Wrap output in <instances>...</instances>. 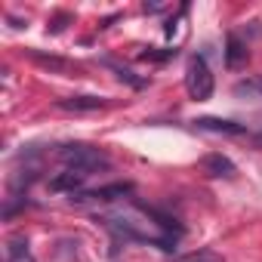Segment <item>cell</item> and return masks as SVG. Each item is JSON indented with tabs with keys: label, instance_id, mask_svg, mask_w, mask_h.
I'll return each mask as SVG.
<instances>
[{
	"label": "cell",
	"instance_id": "cell-1",
	"mask_svg": "<svg viewBox=\"0 0 262 262\" xmlns=\"http://www.w3.org/2000/svg\"><path fill=\"white\" fill-rule=\"evenodd\" d=\"M59 158L68 170H83V173H93V170H105L108 167V158L93 148V145H83V142H71V145H59Z\"/></svg>",
	"mask_w": 262,
	"mask_h": 262
},
{
	"label": "cell",
	"instance_id": "cell-2",
	"mask_svg": "<svg viewBox=\"0 0 262 262\" xmlns=\"http://www.w3.org/2000/svg\"><path fill=\"white\" fill-rule=\"evenodd\" d=\"M213 86H216V80L210 74L207 59L204 56H191L188 68H185V90H188V96L198 99V102H207L213 96Z\"/></svg>",
	"mask_w": 262,
	"mask_h": 262
},
{
	"label": "cell",
	"instance_id": "cell-3",
	"mask_svg": "<svg viewBox=\"0 0 262 262\" xmlns=\"http://www.w3.org/2000/svg\"><path fill=\"white\" fill-rule=\"evenodd\" d=\"M129 191H133L129 182H114V185H102V188H93V191H80V194H74V201H99V204H105V201L126 198Z\"/></svg>",
	"mask_w": 262,
	"mask_h": 262
},
{
	"label": "cell",
	"instance_id": "cell-4",
	"mask_svg": "<svg viewBox=\"0 0 262 262\" xmlns=\"http://www.w3.org/2000/svg\"><path fill=\"white\" fill-rule=\"evenodd\" d=\"M86 179H90V173H83V170H65L56 179H50V188L53 191H68L74 198V194H80V188H83Z\"/></svg>",
	"mask_w": 262,
	"mask_h": 262
},
{
	"label": "cell",
	"instance_id": "cell-5",
	"mask_svg": "<svg viewBox=\"0 0 262 262\" xmlns=\"http://www.w3.org/2000/svg\"><path fill=\"white\" fill-rule=\"evenodd\" d=\"M198 129H207V133H225V136H244L247 126L244 123H234V120H222V117H201L194 120Z\"/></svg>",
	"mask_w": 262,
	"mask_h": 262
},
{
	"label": "cell",
	"instance_id": "cell-6",
	"mask_svg": "<svg viewBox=\"0 0 262 262\" xmlns=\"http://www.w3.org/2000/svg\"><path fill=\"white\" fill-rule=\"evenodd\" d=\"M204 170L210 173V176H225V179H231L237 170H234V164L225 158V155H207L204 158Z\"/></svg>",
	"mask_w": 262,
	"mask_h": 262
},
{
	"label": "cell",
	"instance_id": "cell-7",
	"mask_svg": "<svg viewBox=\"0 0 262 262\" xmlns=\"http://www.w3.org/2000/svg\"><path fill=\"white\" fill-rule=\"evenodd\" d=\"M59 105L68 108V111H96V108L105 105V99H99V96H68V99H59Z\"/></svg>",
	"mask_w": 262,
	"mask_h": 262
},
{
	"label": "cell",
	"instance_id": "cell-8",
	"mask_svg": "<svg viewBox=\"0 0 262 262\" xmlns=\"http://www.w3.org/2000/svg\"><path fill=\"white\" fill-rule=\"evenodd\" d=\"M7 262H34V256H31V250H28V241L13 237L10 247H7Z\"/></svg>",
	"mask_w": 262,
	"mask_h": 262
},
{
	"label": "cell",
	"instance_id": "cell-9",
	"mask_svg": "<svg viewBox=\"0 0 262 262\" xmlns=\"http://www.w3.org/2000/svg\"><path fill=\"white\" fill-rule=\"evenodd\" d=\"M244 59H247V47H244V43H241V40H237L234 34H228V50H225V62H228V65L234 68V65H241Z\"/></svg>",
	"mask_w": 262,
	"mask_h": 262
},
{
	"label": "cell",
	"instance_id": "cell-10",
	"mask_svg": "<svg viewBox=\"0 0 262 262\" xmlns=\"http://www.w3.org/2000/svg\"><path fill=\"white\" fill-rule=\"evenodd\" d=\"M40 65H47V68H56V71H74L68 62H62V59H47V56H34Z\"/></svg>",
	"mask_w": 262,
	"mask_h": 262
},
{
	"label": "cell",
	"instance_id": "cell-11",
	"mask_svg": "<svg viewBox=\"0 0 262 262\" xmlns=\"http://www.w3.org/2000/svg\"><path fill=\"white\" fill-rule=\"evenodd\" d=\"M108 65H111V62H108ZM111 68L117 71V77H120V80H129V83H133V86H142V83H145V80L133 77V71H126V68H120V65H111Z\"/></svg>",
	"mask_w": 262,
	"mask_h": 262
},
{
	"label": "cell",
	"instance_id": "cell-12",
	"mask_svg": "<svg viewBox=\"0 0 262 262\" xmlns=\"http://www.w3.org/2000/svg\"><path fill=\"white\" fill-rule=\"evenodd\" d=\"M256 139H259V142H262V129H259V136H256Z\"/></svg>",
	"mask_w": 262,
	"mask_h": 262
},
{
	"label": "cell",
	"instance_id": "cell-13",
	"mask_svg": "<svg viewBox=\"0 0 262 262\" xmlns=\"http://www.w3.org/2000/svg\"><path fill=\"white\" fill-rule=\"evenodd\" d=\"M259 90H262V80H259Z\"/></svg>",
	"mask_w": 262,
	"mask_h": 262
},
{
	"label": "cell",
	"instance_id": "cell-14",
	"mask_svg": "<svg viewBox=\"0 0 262 262\" xmlns=\"http://www.w3.org/2000/svg\"><path fill=\"white\" fill-rule=\"evenodd\" d=\"M194 262H198V259H194Z\"/></svg>",
	"mask_w": 262,
	"mask_h": 262
}]
</instances>
